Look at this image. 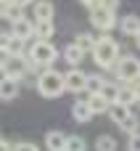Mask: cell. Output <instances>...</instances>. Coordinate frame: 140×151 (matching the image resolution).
I'll return each instance as SVG.
<instances>
[{"mask_svg":"<svg viewBox=\"0 0 140 151\" xmlns=\"http://www.w3.org/2000/svg\"><path fill=\"white\" fill-rule=\"evenodd\" d=\"M119 58H122V45H119L114 37L101 35V37H98V45H95V50H93V61H95L101 69H116Z\"/></svg>","mask_w":140,"mask_h":151,"instance_id":"1","label":"cell"},{"mask_svg":"<svg viewBox=\"0 0 140 151\" xmlns=\"http://www.w3.org/2000/svg\"><path fill=\"white\" fill-rule=\"evenodd\" d=\"M37 93L42 98H58L66 93V77L64 72H56V69H42L37 74Z\"/></svg>","mask_w":140,"mask_h":151,"instance_id":"2","label":"cell"},{"mask_svg":"<svg viewBox=\"0 0 140 151\" xmlns=\"http://www.w3.org/2000/svg\"><path fill=\"white\" fill-rule=\"evenodd\" d=\"M26 56H32L42 69H50L53 64H56V58H58V50H56V45L50 42V40H29V50H26Z\"/></svg>","mask_w":140,"mask_h":151,"instance_id":"3","label":"cell"},{"mask_svg":"<svg viewBox=\"0 0 140 151\" xmlns=\"http://www.w3.org/2000/svg\"><path fill=\"white\" fill-rule=\"evenodd\" d=\"M3 77H11V80H24L26 72H29V64H26V56H13V53H3Z\"/></svg>","mask_w":140,"mask_h":151,"instance_id":"4","label":"cell"},{"mask_svg":"<svg viewBox=\"0 0 140 151\" xmlns=\"http://www.w3.org/2000/svg\"><path fill=\"white\" fill-rule=\"evenodd\" d=\"M114 74H116V82L119 85H127V82L138 80L140 77V58H135V56H122L119 64H116V69H114Z\"/></svg>","mask_w":140,"mask_h":151,"instance_id":"5","label":"cell"},{"mask_svg":"<svg viewBox=\"0 0 140 151\" xmlns=\"http://www.w3.org/2000/svg\"><path fill=\"white\" fill-rule=\"evenodd\" d=\"M90 24H93L98 32H109V29H114V24H116V11L103 8V5H95V8H90Z\"/></svg>","mask_w":140,"mask_h":151,"instance_id":"6","label":"cell"},{"mask_svg":"<svg viewBox=\"0 0 140 151\" xmlns=\"http://www.w3.org/2000/svg\"><path fill=\"white\" fill-rule=\"evenodd\" d=\"M64 77H66V90L69 93H77V96L87 93V77L90 74H85L79 66H69V72H64Z\"/></svg>","mask_w":140,"mask_h":151,"instance_id":"7","label":"cell"},{"mask_svg":"<svg viewBox=\"0 0 140 151\" xmlns=\"http://www.w3.org/2000/svg\"><path fill=\"white\" fill-rule=\"evenodd\" d=\"M11 32L16 37H21V40H34V21H29L26 16H21V19L11 21Z\"/></svg>","mask_w":140,"mask_h":151,"instance_id":"8","label":"cell"},{"mask_svg":"<svg viewBox=\"0 0 140 151\" xmlns=\"http://www.w3.org/2000/svg\"><path fill=\"white\" fill-rule=\"evenodd\" d=\"M66 141H69V135H64L61 130H48L45 133V149L48 151H64Z\"/></svg>","mask_w":140,"mask_h":151,"instance_id":"9","label":"cell"},{"mask_svg":"<svg viewBox=\"0 0 140 151\" xmlns=\"http://www.w3.org/2000/svg\"><path fill=\"white\" fill-rule=\"evenodd\" d=\"M71 117H74V122H90V119L95 117L93 109H90V101H85V98L74 101V106H71Z\"/></svg>","mask_w":140,"mask_h":151,"instance_id":"10","label":"cell"},{"mask_svg":"<svg viewBox=\"0 0 140 151\" xmlns=\"http://www.w3.org/2000/svg\"><path fill=\"white\" fill-rule=\"evenodd\" d=\"M130 114H132V106H130V104L114 101V104L109 106V119H111V122H116V125H119V122H124Z\"/></svg>","mask_w":140,"mask_h":151,"instance_id":"11","label":"cell"},{"mask_svg":"<svg viewBox=\"0 0 140 151\" xmlns=\"http://www.w3.org/2000/svg\"><path fill=\"white\" fill-rule=\"evenodd\" d=\"M32 13H34V21H53V3L50 0H37L32 5Z\"/></svg>","mask_w":140,"mask_h":151,"instance_id":"12","label":"cell"},{"mask_svg":"<svg viewBox=\"0 0 140 151\" xmlns=\"http://www.w3.org/2000/svg\"><path fill=\"white\" fill-rule=\"evenodd\" d=\"M119 32L127 35V37H135V35L140 32V16H135V13L124 16V19L119 21Z\"/></svg>","mask_w":140,"mask_h":151,"instance_id":"13","label":"cell"},{"mask_svg":"<svg viewBox=\"0 0 140 151\" xmlns=\"http://www.w3.org/2000/svg\"><path fill=\"white\" fill-rule=\"evenodd\" d=\"M64 58H66V64H69V66H79V64H82V58H85V50H82L77 42H69V45L64 48Z\"/></svg>","mask_w":140,"mask_h":151,"instance_id":"14","label":"cell"},{"mask_svg":"<svg viewBox=\"0 0 140 151\" xmlns=\"http://www.w3.org/2000/svg\"><path fill=\"white\" fill-rule=\"evenodd\" d=\"M16 96H19V80L3 77V82H0V98L3 101H13Z\"/></svg>","mask_w":140,"mask_h":151,"instance_id":"15","label":"cell"},{"mask_svg":"<svg viewBox=\"0 0 140 151\" xmlns=\"http://www.w3.org/2000/svg\"><path fill=\"white\" fill-rule=\"evenodd\" d=\"M53 35H56L53 21H34V37L37 40H53Z\"/></svg>","mask_w":140,"mask_h":151,"instance_id":"16","label":"cell"},{"mask_svg":"<svg viewBox=\"0 0 140 151\" xmlns=\"http://www.w3.org/2000/svg\"><path fill=\"white\" fill-rule=\"evenodd\" d=\"M87 101H90V109H93V114H109V106H111V101H109L106 96L95 93V96H90Z\"/></svg>","mask_w":140,"mask_h":151,"instance_id":"17","label":"cell"},{"mask_svg":"<svg viewBox=\"0 0 140 151\" xmlns=\"http://www.w3.org/2000/svg\"><path fill=\"white\" fill-rule=\"evenodd\" d=\"M74 42H77L85 53H93V50H95V45H98V37H95V35H90V32H79Z\"/></svg>","mask_w":140,"mask_h":151,"instance_id":"18","label":"cell"},{"mask_svg":"<svg viewBox=\"0 0 140 151\" xmlns=\"http://www.w3.org/2000/svg\"><path fill=\"white\" fill-rule=\"evenodd\" d=\"M0 13H3V19H8V21H16V19L24 16V13H21V5H16L13 0H11V3H3V5H0Z\"/></svg>","mask_w":140,"mask_h":151,"instance_id":"19","label":"cell"},{"mask_svg":"<svg viewBox=\"0 0 140 151\" xmlns=\"http://www.w3.org/2000/svg\"><path fill=\"white\" fill-rule=\"evenodd\" d=\"M119 127H122V133L135 135V133H140V117H138V114H130L124 122H119Z\"/></svg>","mask_w":140,"mask_h":151,"instance_id":"20","label":"cell"},{"mask_svg":"<svg viewBox=\"0 0 140 151\" xmlns=\"http://www.w3.org/2000/svg\"><path fill=\"white\" fill-rule=\"evenodd\" d=\"M116 138L114 135H98V141H95V151H116Z\"/></svg>","mask_w":140,"mask_h":151,"instance_id":"21","label":"cell"},{"mask_svg":"<svg viewBox=\"0 0 140 151\" xmlns=\"http://www.w3.org/2000/svg\"><path fill=\"white\" fill-rule=\"evenodd\" d=\"M103 85H106V80H103L101 74H90V77H87V93H90V96L101 93V90H103Z\"/></svg>","mask_w":140,"mask_h":151,"instance_id":"22","label":"cell"},{"mask_svg":"<svg viewBox=\"0 0 140 151\" xmlns=\"http://www.w3.org/2000/svg\"><path fill=\"white\" fill-rule=\"evenodd\" d=\"M119 90H122V85H119V82H116V85H114V82H106V85H103V90H101V96H106V98L114 104V101L119 98Z\"/></svg>","mask_w":140,"mask_h":151,"instance_id":"23","label":"cell"},{"mask_svg":"<svg viewBox=\"0 0 140 151\" xmlns=\"http://www.w3.org/2000/svg\"><path fill=\"white\" fill-rule=\"evenodd\" d=\"M66 151H85V138H82V135H69Z\"/></svg>","mask_w":140,"mask_h":151,"instance_id":"24","label":"cell"},{"mask_svg":"<svg viewBox=\"0 0 140 151\" xmlns=\"http://www.w3.org/2000/svg\"><path fill=\"white\" fill-rule=\"evenodd\" d=\"M127 151H140V133L127 138Z\"/></svg>","mask_w":140,"mask_h":151,"instance_id":"25","label":"cell"},{"mask_svg":"<svg viewBox=\"0 0 140 151\" xmlns=\"http://www.w3.org/2000/svg\"><path fill=\"white\" fill-rule=\"evenodd\" d=\"M11 151H37V146L34 143H16Z\"/></svg>","mask_w":140,"mask_h":151,"instance_id":"26","label":"cell"},{"mask_svg":"<svg viewBox=\"0 0 140 151\" xmlns=\"http://www.w3.org/2000/svg\"><path fill=\"white\" fill-rule=\"evenodd\" d=\"M130 88H132V93H135V98H138V106H140V77L138 80H132V82H127Z\"/></svg>","mask_w":140,"mask_h":151,"instance_id":"27","label":"cell"},{"mask_svg":"<svg viewBox=\"0 0 140 151\" xmlns=\"http://www.w3.org/2000/svg\"><path fill=\"white\" fill-rule=\"evenodd\" d=\"M98 5H103V8H111V11H116V8H119V0H98Z\"/></svg>","mask_w":140,"mask_h":151,"instance_id":"28","label":"cell"},{"mask_svg":"<svg viewBox=\"0 0 140 151\" xmlns=\"http://www.w3.org/2000/svg\"><path fill=\"white\" fill-rule=\"evenodd\" d=\"M79 3H82V5H85V8H87V11H90V8H95V5H98V0H79Z\"/></svg>","mask_w":140,"mask_h":151,"instance_id":"29","label":"cell"},{"mask_svg":"<svg viewBox=\"0 0 140 151\" xmlns=\"http://www.w3.org/2000/svg\"><path fill=\"white\" fill-rule=\"evenodd\" d=\"M13 3H16V5H21V8H24V5H34V3H37V0H13Z\"/></svg>","mask_w":140,"mask_h":151,"instance_id":"30","label":"cell"},{"mask_svg":"<svg viewBox=\"0 0 140 151\" xmlns=\"http://www.w3.org/2000/svg\"><path fill=\"white\" fill-rule=\"evenodd\" d=\"M135 45H138V48H140V32H138V35H135Z\"/></svg>","mask_w":140,"mask_h":151,"instance_id":"31","label":"cell"}]
</instances>
